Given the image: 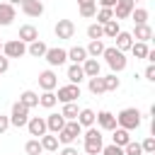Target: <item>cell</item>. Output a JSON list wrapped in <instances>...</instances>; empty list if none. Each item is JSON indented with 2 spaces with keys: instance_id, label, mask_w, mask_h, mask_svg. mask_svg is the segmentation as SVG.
Here are the masks:
<instances>
[{
  "instance_id": "cell-1",
  "label": "cell",
  "mask_w": 155,
  "mask_h": 155,
  "mask_svg": "<svg viewBox=\"0 0 155 155\" xmlns=\"http://www.w3.org/2000/svg\"><path fill=\"white\" fill-rule=\"evenodd\" d=\"M102 58L107 61V65L111 68V73H121V70H126V65H128L126 53H124V51H119L116 46H104Z\"/></svg>"
},
{
  "instance_id": "cell-2",
  "label": "cell",
  "mask_w": 155,
  "mask_h": 155,
  "mask_svg": "<svg viewBox=\"0 0 155 155\" xmlns=\"http://www.w3.org/2000/svg\"><path fill=\"white\" fill-rule=\"evenodd\" d=\"M140 111L136 109V107H126V109H121L119 114H116V126H121V128H126V131H136L138 126H140Z\"/></svg>"
},
{
  "instance_id": "cell-3",
  "label": "cell",
  "mask_w": 155,
  "mask_h": 155,
  "mask_svg": "<svg viewBox=\"0 0 155 155\" xmlns=\"http://www.w3.org/2000/svg\"><path fill=\"white\" fill-rule=\"evenodd\" d=\"M58 136V143H63V145H70V143H75L78 140V136H82V126L73 119V121H65V126L56 133Z\"/></svg>"
},
{
  "instance_id": "cell-4",
  "label": "cell",
  "mask_w": 155,
  "mask_h": 155,
  "mask_svg": "<svg viewBox=\"0 0 155 155\" xmlns=\"http://www.w3.org/2000/svg\"><path fill=\"white\" fill-rule=\"evenodd\" d=\"M29 111L31 109H27L19 99L12 104V111H10V126H15V128H22V126H27V121H29Z\"/></svg>"
},
{
  "instance_id": "cell-5",
  "label": "cell",
  "mask_w": 155,
  "mask_h": 155,
  "mask_svg": "<svg viewBox=\"0 0 155 155\" xmlns=\"http://www.w3.org/2000/svg\"><path fill=\"white\" fill-rule=\"evenodd\" d=\"M24 53H27V44L19 41V39H12V41L2 44V56H7V58H22Z\"/></svg>"
},
{
  "instance_id": "cell-6",
  "label": "cell",
  "mask_w": 155,
  "mask_h": 155,
  "mask_svg": "<svg viewBox=\"0 0 155 155\" xmlns=\"http://www.w3.org/2000/svg\"><path fill=\"white\" fill-rule=\"evenodd\" d=\"M44 58H46V63L51 65V68H61L65 61H68V51L65 48H46V53H44Z\"/></svg>"
},
{
  "instance_id": "cell-7",
  "label": "cell",
  "mask_w": 155,
  "mask_h": 155,
  "mask_svg": "<svg viewBox=\"0 0 155 155\" xmlns=\"http://www.w3.org/2000/svg\"><path fill=\"white\" fill-rule=\"evenodd\" d=\"M94 124H97L102 131H114V128H116V114H111V111L102 109V111H97V114H94Z\"/></svg>"
},
{
  "instance_id": "cell-8",
  "label": "cell",
  "mask_w": 155,
  "mask_h": 155,
  "mask_svg": "<svg viewBox=\"0 0 155 155\" xmlns=\"http://www.w3.org/2000/svg\"><path fill=\"white\" fill-rule=\"evenodd\" d=\"M53 34H56L58 39H73V36H75V24H73V19H58L56 27H53Z\"/></svg>"
},
{
  "instance_id": "cell-9",
  "label": "cell",
  "mask_w": 155,
  "mask_h": 155,
  "mask_svg": "<svg viewBox=\"0 0 155 155\" xmlns=\"http://www.w3.org/2000/svg\"><path fill=\"white\" fill-rule=\"evenodd\" d=\"M78 97H80V85H73V82L58 87V94H56V99L63 102V104H65V102H75Z\"/></svg>"
},
{
  "instance_id": "cell-10",
  "label": "cell",
  "mask_w": 155,
  "mask_h": 155,
  "mask_svg": "<svg viewBox=\"0 0 155 155\" xmlns=\"http://www.w3.org/2000/svg\"><path fill=\"white\" fill-rule=\"evenodd\" d=\"M27 131H29V136L41 138L44 133H48V131H46V119H44V116H31V119L27 121Z\"/></svg>"
},
{
  "instance_id": "cell-11",
  "label": "cell",
  "mask_w": 155,
  "mask_h": 155,
  "mask_svg": "<svg viewBox=\"0 0 155 155\" xmlns=\"http://www.w3.org/2000/svg\"><path fill=\"white\" fill-rule=\"evenodd\" d=\"M19 7H22V12L27 17H41L44 15V2L41 0H22Z\"/></svg>"
},
{
  "instance_id": "cell-12",
  "label": "cell",
  "mask_w": 155,
  "mask_h": 155,
  "mask_svg": "<svg viewBox=\"0 0 155 155\" xmlns=\"http://www.w3.org/2000/svg\"><path fill=\"white\" fill-rule=\"evenodd\" d=\"M133 7H136L133 0H116V5H114V19H128L131 12H133Z\"/></svg>"
},
{
  "instance_id": "cell-13",
  "label": "cell",
  "mask_w": 155,
  "mask_h": 155,
  "mask_svg": "<svg viewBox=\"0 0 155 155\" xmlns=\"http://www.w3.org/2000/svg\"><path fill=\"white\" fill-rule=\"evenodd\" d=\"M39 87L41 90H56L58 87V75L48 68V70H44V73H39Z\"/></svg>"
},
{
  "instance_id": "cell-14",
  "label": "cell",
  "mask_w": 155,
  "mask_h": 155,
  "mask_svg": "<svg viewBox=\"0 0 155 155\" xmlns=\"http://www.w3.org/2000/svg\"><path fill=\"white\" fill-rule=\"evenodd\" d=\"M131 36H133V41H150L153 39V29H150V24L145 22V24H136L133 27V31H131Z\"/></svg>"
},
{
  "instance_id": "cell-15",
  "label": "cell",
  "mask_w": 155,
  "mask_h": 155,
  "mask_svg": "<svg viewBox=\"0 0 155 155\" xmlns=\"http://www.w3.org/2000/svg\"><path fill=\"white\" fill-rule=\"evenodd\" d=\"M19 41H24V44H31V41H36L39 39V29L34 27V24H22L19 27V36H17Z\"/></svg>"
},
{
  "instance_id": "cell-16",
  "label": "cell",
  "mask_w": 155,
  "mask_h": 155,
  "mask_svg": "<svg viewBox=\"0 0 155 155\" xmlns=\"http://www.w3.org/2000/svg\"><path fill=\"white\" fill-rule=\"evenodd\" d=\"M15 17H17L15 5H10V2H0V27L12 24V19H15Z\"/></svg>"
},
{
  "instance_id": "cell-17",
  "label": "cell",
  "mask_w": 155,
  "mask_h": 155,
  "mask_svg": "<svg viewBox=\"0 0 155 155\" xmlns=\"http://www.w3.org/2000/svg\"><path fill=\"white\" fill-rule=\"evenodd\" d=\"M63 126H65L63 114H48V116H46V131H48V133H58Z\"/></svg>"
},
{
  "instance_id": "cell-18",
  "label": "cell",
  "mask_w": 155,
  "mask_h": 155,
  "mask_svg": "<svg viewBox=\"0 0 155 155\" xmlns=\"http://www.w3.org/2000/svg\"><path fill=\"white\" fill-rule=\"evenodd\" d=\"M80 65H82L85 78H94V75H99V70H102V65H99V61H97V58H85Z\"/></svg>"
},
{
  "instance_id": "cell-19",
  "label": "cell",
  "mask_w": 155,
  "mask_h": 155,
  "mask_svg": "<svg viewBox=\"0 0 155 155\" xmlns=\"http://www.w3.org/2000/svg\"><path fill=\"white\" fill-rule=\"evenodd\" d=\"M128 140H131V131H126V128H121V126H116V128L111 131V143H114V145H121V148H124Z\"/></svg>"
},
{
  "instance_id": "cell-20",
  "label": "cell",
  "mask_w": 155,
  "mask_h": 155,
  "mask_svg": "<svg viewBox=\"0 0 155 155\" xmlns=\"http://www.w3.org/2000/svg\"><path fill=\"white\" fill-rule=\"evenodd\" d=\"M39 143H41V148H44L46 153H56V150H58V136H56V133H44V136L39 138Z\"/></svg>"
},
{
  "instance_id": "cell-21",
  "label": "cell",
  "mask_w": 155,
  "mask_h": 155,
  "mask_svg": "<svg viewBox=\"0 0 155 155\" xmlns=\"http://www.w3.org/2000/svg\"><path fill=\"white\" fill-rule=\"evenodd\" d=\"M68 80H70L73 85H80V82L85 80V73H82V65H80V63H70V65H68Z\"/></svg>"
},
{
  "instance_id": "cell-22",
  "label": "cell",
  "mask_w": 155,
  "mask_h": 155,
  "mask_svg": "<svg viewBox=\"0 0 155 155\" xmlns=\"http://www.w3.org/2000/svg\"><path fill=\"white\" fill-rule=\"evenodd\" d=\"M87 87H90V92H92V94H97V97L107 92V87H104V78H102V75L87 78Z\"/></svg>"
},
{
  "instance_id": "cell-23",
  "label": "cell",
  "mask_w": 155,
  "mask_h": 155,
  "mask_svg": "<svg viewBox=\"0 0 155 155\" xmlns=\"http://www.w3.org/2000/svg\"><path fill=\"white\" fill-rule=\"evenodd\" d=\"M82 128H87V126H94V111L90 109V107H85V109H80L78 111V119H75Z\"/></svg>"
},
{
  "instance_id": "cell-24",
  "label": "cell",
  "mask_w": 155,
  "mask_h": 155,
  "mask_svg": "<svg viewBox=\"0 0 155 155\" xmlns=\"http://www.w3.org/2000/svg\"><path fill=\"white\" fill-rule=\"evenodd\" d=\"M114 39H116V48H119V51H124V53H126V51L131 48V44H133V36H131V31H119Z\"/></svg>"
},
{
  "instance_id": "cell-25",
  "label": "cell",
  "mask_w": 155,
  "mask_h": 155,
  "mask_svg": "<svg viewBox=\"0 0 155 155\" xmlns=\"http://www.w3.org/2000/svg\"><path fill=\"white\" fill-rule=\"evenodd\" d=\"M46 44L41 41V39H36V41H31V44H27V53L29 56H34V58H44V53H46Z\"/></svg>"
},
{
  "instance_id": "cell-26",
  "label": "cell",
  "mask_w": 155,
  "mask_h": 155,
  "mask_svg": "<svg viewBox=\"0 0 155 155\" xmlns=\"http://www.w3.org/2000/svg\"><path fill=\"white\" fill-rule=\"evenodd\" d=\"M85 51H87L90 58H99V56L104 53V41H102V39H92V41L85 46Z\"/></svg>"
},
{
  "instance_id": "cell-27",
  "label": "cell",
  "mask_w": 155,
  "mask_h": 155,
  "mask_svg": "<svg viewBox=\"0 0 155 155\" xmlns=\"http://www.w3.org/2000/svg\"><path fill=\"white\" fill-rule=\"evenodd\" d=\"M19 102H22L27 109H34V107H39V94H36L34 90H24V92L19 94Z\"/></svg>"
},
{
  "instance_id": "cell-28",
  "label": "cell",
  "mask_w": 155,
  "mask_h": 155,
  "mask_svg": "<svg viewBox=\"0 0 155 155\" xmlns=\"http://www.w3.org/2000/svg\"><path fill=\"white\" fill-rule=\"evenodd\" d=\"M56 92L53 90H44L41 94H39V107H44V109H53L56 107Z\"/></svg>"
},
{
  "instance_id": "cell-29",
  "label": "cell",
  "mask_w": 155,
  "mask_h": 155,
  "mask_svg": "<svg viewBox=\"0 0 155 155\" xmlns=\"http://www.w3.org/2000/svg\"><path fill=\"white\" fill-rule=\"evenodd\" d=\"M85 58H90L87 51H85V46H73V48H68V61H73V63H82Z\"/></svg>"
},
{
  "instance_id": "cell-30",
  "label": "cell",
  "mask_w": 155,
  "mask_h": 155,
  "mask_svg": "<svg viewBox=\"0 0 155 155\" xmlns=\"http://www.w3.org/2000/svg\"><path fill=\"white\" fill-rule=\"evenodd\" d=\"M102 31H104V36H107V39H114V36L121 31L119 19H109V22H104V24H102Z\"/></svg>"
},
{
  "instance_id": "cell-31",
  "label": "cell",
  "mask_w": 155,
  "mask_h": 155,
  "mask_svg": "<svg viewBox=\"0 0 155 155\" xmlns=\"http://www.w3.org/2000/svg\"><path fill=\"white\" fill-rule=\"evenodd\" d=\"M148 17H150V12H148L145 7H133V12H131L133 24H145V22H148Z\"/></svg>"
},
{
  "instance_id": "cell-32",
  "label": "cell",
  "mask_w": 155,
  "mask_h": 155,
  "mask_svg": "<svg viewBox=\"0 0 155 155\" xmlns=\"http://www.w3.org/2000/svg\"><path fill=\"white\" fill-rule=\"evenodd\" d=\"M148 48H150V46H148L145 41H133L128 51H131V53H133L136 58H145V56H148Z\"/></svg>"
},
{
  "instance_id": "cell-33",
  "label": "cell",
  "mask_w": 155,
  "mask_h": 155,
  "mask_svg": "<svg viewBox=\"0 0 155 155\" xmlns=\"http://www.w3.org/2000/svg\"><path fill=\"white\" fill-rule=\"evenodd\" d=\"M78 111H80V109H78V104H75V102H65L61 114H63V119H65V121H73V119H78Z\"/></svg>"
},
{
  "instance_id": "cell-34",
  "label": "cell",
  "mask_w": 155,
  "mask_h": 155,
  "mask_svg": "<svg viewBox=\"0 0 155 155\" xmlns=\"http://www.w3.org/2000/svg\"><path fill=\"white\" fill-rule=\"evenodd\" d=\"M102 148H104L102 138H99V140H85V153H87V155H99Z\"/></svg>"
},
{
  "instance_id": "cell-35",
  "label": "cell",
  "mask_w": 155,
  "mask_h": 155,
  "mask_svg": "<svg viewBox=\"0 0 155 155\" xmlns=\"http://www.w3.org/2000/svg\"><path fill=\"white\" fill-rule=\"evenodd\" d=\"M94 12H97V2H80V17L90 19L94 17Z\"/></svg>"
},
{
  "instance_id": "cell-36",
  "label": "cell",
  "mask_w": 155,
  "mask_h": 155,
  "mask_svg": "<svg viewBox=\"0 0 155 155\" xmlns=\"http://www.w3.org/2000/svg\"><path fill=\"white\" fill-rule=\"evenodd\" d=\"M94 17H97V22H99V24H104V22L114 19V10H111V7H99V10L94 12Z\"/></svg>"
},
{
  "instance_id": "cell-37",
  "label": "cell",
  "mask_w": 155,
  "mask_h": 155,
  "mask_svg": "<svg viewBox=\"0 0 155 155\" xmlns=\"http://www.w3.org/2000/svg\"><path fill=\"white\" fill-rule=\"evenodd\" d=\"M24 150H27V155H41V153H44V148H41L39 138H31V140H27Z\"/></svg>"
},
{
  "instance_id": "cell-38",
  "label": "cell",
  "mask_w": 155,
  "mask_h": 155,
  "mask_svg": "<svg viewBox=\"0 0 155 155\" xmlns=\"http://www.w3.org/2000/svg\"><path fill=\"white\" fill-rule=\"evenodd\" d=\"M87 39H90V41H92V39H104V31H102V24H99V22H94V24L87 27Z\"/></svg>"
},
{
  "instance_id": "cell-39",
  "label": "cell",
  "mask_w": 155,
  "mask_h": 155,
  "mask_svg": "<svg viewBox=\"0 0 155 155\" xmlns=\"http://www.w3.org/2000/svg\"><path fill=\"white\" fill-rule=\"evenodd\" d=\"M119 85H121V80L116 78V73H111V75H107V78H104V87H107V92H116V90H119Z\"/></svg>"
},
{
  "instance_id": "cell-40",
  "label": "cell",
  "mask_w": 155,
  "mask_h": 155,
  "mask_svg": "<svg viewBox=\"0 0 155 155\" xmlns=\"http://www.w3.org/2000/svg\"><path fill=\"white\" fill-rule=\"evenodd\" d=\"M124 155H143V148H140V143H136L133 138L124 145Z\"/></svg>"
},
{
  "instance_id": "cell-41",
  "label": "cell",
  "mask_w": 155,
  "mask_h": 155,
  "mask_svg": "<svg viewBox=\"0 0 155 155\" xmlns=\"http://www.w3.org/2000/svg\"><path fill=\"white\" fill-rule=\"evenodd\" d=\"M99 155H124V148H121V145H114V143H111V145H104Z\"/></svg>"
},
{
  "instance_id": "cell-42",
  "label": "cell",
  "mask_w": 155,
  "mask_h": 155,
  "mask_svg": "<svg viewBox=\"0 0 155 155\" xmlns=\"http://www.w3.org/2000/svg\"><path fill=\"white\" fill-rule=\"evenodd\" d=\"M140 148H143V153H148V155H153L155 153V138L153 136H148L143 143H140Z\"/></svg>"
},
{
  "instance_id": "cell-43",
  "label": "cell",
  "mask_w": 155,
  "mask_h": 155,
  "mask_svg": "<svg viewBox=\"0 0 155 155\" xmlns=\"http://www.w3.org/2000/svg\"><path fill=\"white\" fill-rule=\"evenodd\" d=\"M143 75H145V80H150V82H155V63H150V65L145 68V73H143Z\"/></svg>"
},
{
  "instance_id": "cell-44",
  "label": "cell",
  "mask_w": 155,
  "mask_h": 155,
  "mask_svg": "<svg viewBox=\"0 0 155 155\" xmlns=\"http://www.w3.org/2000/svg\"><path fill=\"white\" fill-rule=\"evenodd\" d=\"M7 70H10V58L0 53V75H2V73H7Z\"/></svg>"
},
{
  "instance_id": "cell-45",
  "label": "cell",
  "mask_w": 155,
  "mask_h": 155,
  "mask_svg": "<svg viewBox=\"0 0 155 155\" xmlns=\"http://www.w3.org/2000/svg\"><path fill=\"white\" fill-rule=\"evenodd\" d=\"M7 128H10V116H2V114H0V136H2Z\"/></svg>"
},
{
  "instance_id": "cell-46",
  "label": "cell",
  "mask_w": 155,
  "mask_h": 155,
  "mask_svg": "<svg viewBox=\"0 0 155 155\" xmlns=\"http://www.w3.org/2000/svg\"><path fill=\"white\" fill-rule=\"evenodd\" d=\"M58 155H78V150H75L73 145H65V148H63V150H61Z\"/></svg>"
},
{
  "instance_id": "cell-47",
  "label": "cell",
  "mask_w": 155,
  "mask_h": 155,
  "mask_svg": "<svg viewBox=\"0 0 155 155\" xmlns=\"http://www.w3.org/2000/svg\"><path fill=\"white\" fill-rule=\"evenodd\" d=\"M114 5H116V0H99V7H111L114 10Z\"/></svg>"
},
{
  "instance_id": "cell-48",
  "label": "cell",
  "mask_w": 155,
  "mask_h": 155,
  "mask_svg": "<svg viewBox=\"0 0 155 155\" xmlns=\"http://www.w3.org/2000/svg\"><path fill=\"white\" fill-rule=\"evenodd\" d=\"M7 2H10V5H17V2H22V0H7Z\"/></svg>"
},
{
  "instance_id": "cell-49",
  "label": "cell",
  "mask_w": 155,
  "mask_h": 155,
  "mask_svg": "<svg viewBox=\"0 0 155 155\" xmlns=\"http://www.w3.org/2000/svg\"><path fill=\"white\" fill-rule=\"evenodd\" d=\"M80 2H97V0H78V5H80Z\"/></svg>"
},
{
  "instance_id": "cell-50",
  "label": "cell",
  "mask_w": 155,
  "mask_h": 155,
  "mask_svg": "<svg viewBox=\"0 0 155 155\" xmlns=\"http://www.w3.org/2000/svg\"><path fill=\"white\" fill-rule=\"evenodd\" d=\"M0 53H2V41H0Z\"/></svg>"
},
{
  "instance_id": "cell-51",
  "label": "cell",
  "mask_w": 155,
  "mask_h": 155,
  "mask_svg": "<svg viewBox=\"0 0 155 155\" xmlns=\"http://www.w3.org/2000/svg\"><path fill=\"white\" fill-rule=\"evenodd\" d=\"M133 2H143V0H133Z\"/></svg>"
}]
</instances>
